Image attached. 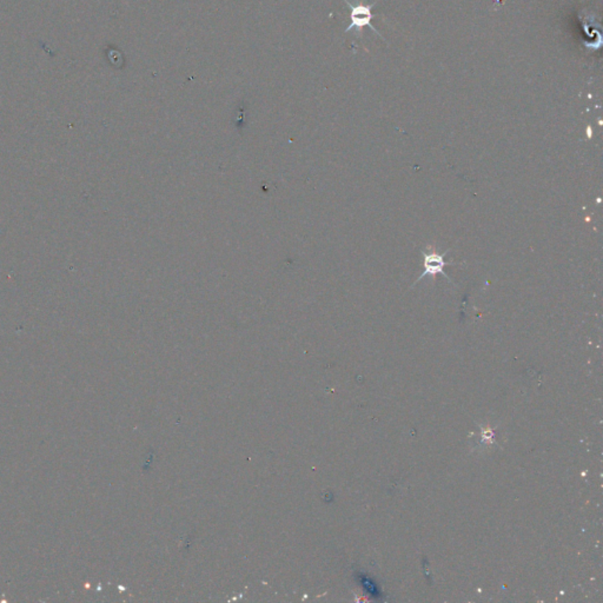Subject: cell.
<instances>
[{"instance_id":"cell-1","label":"cell","mask_w":603,"mask_h":603,"mask_svg":"<svg viewBox=\"0 0 603 603\" xmlns=\"http://www.w3.org/2000/svg\"><path fill=\"white\" fill-rule=\"evenodd\" d=\"M345 4L348 5L349 8H350V19H351V24L349 25L348 29H345V32H350L354 29H356L358 32H360L363 28L365 26H368L370 29L373 30L374 32L377 33V34H380L378 31H377L375 28H374L373 25H371V19H373V14H371V8H373L374 5H368V6H365V5H354L351 3H349V0H345ZM381 36V34H380Z\"/></svg>"},{"instance_id":"cell-2","label":"cell","mask_w":603,"mask_h":603,"mask_svg":"<svg viewBox=\"0 0 603 603\" xmlns=\"http://www.w3.org/2000/svg\"><path fill=\"white\" fill-rule=\"evenodd\" d=\"M422 254H423V267L425 269H423V272L420 276V278L415 283H418L420 280H423L425 276H435L438 275V274L444 275L445 278L449 280V277L445 274L443 267L445 265H453L455 263L453 262H445L444 256L448 254V252H445L444 254H438L436 252H422Z\"/></svg>"}]
</instances>
